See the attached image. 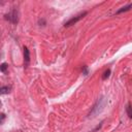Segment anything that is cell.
Returning <instances> with one entry per match:
<instances>
[{"label": "cell", "mask_w": 132, "mask_h": 132, "mask_svg": "<svg viewBox=\"0 0 132 132\" xmlns=\"http://www.w3.org/2000/svg\"><path fill=\"white\" fill-rule=\"evenodd\" d=\"M7 67H8V65L6 63H2L1 64V72H5L6 69H7Z\"/></svg>", "instance_id": "cell-9"}, {"label": "cell", "mask_w": 132, "mask_h": 132, "mask_svg": "<svg viewBox=\"0 0 132 132\" xmlns=\"http://www.w3.org/2000/svg\"><path fill=\"white\" fill-rule=\"evenodd\" d=\"M39 24H41V23H43V24H45V22H44V20H39V22H38Z\"/></svg>", "instance_id": "cell-10"}, {"label": "cell", "mask_w": 132, "mask_h": 132, "mask_svg": "<svg viewBox=\"0 0 132 132\" xmlns=\"http://www.w3.org/2000/svg\"><path fill=\"white\" fill-rule=\"evenodd\" d=\"M126 112H127V114H128V116H129L130 119H132V106L130 105V104H128V105H127Z\"/></svg>", "instance_id": "cell-7"}, {"label": "cell", "mask_w": 132, "mask_h": 132, "mask_svg": "<svg viewBox=\"0 0 132 132\" xmlns=\"http://www.w3.org/2000/svg\"><path fill=\"white\" fill-rule=\"evenodd\" d=\"M104 104H105V100H104L103 98H100V99H98V101L96 102V104L94 105V107L92 108V110H91V112H90V114H89V117H95V115H97L98 113H100L101 110L103 109Z\"/></svg>", "instance_id": "cell-1"}, {"label": "cell", "mask_w": 132, "mask_h": 132, "mask_svg": "<svg viewBox=\"0 0 132 132\" xmlns=\"http://www.w3.org/2000/svg\"><path fill=\"white\" fill-rule=\"evenodd\" d=\"M131 8H132V3H129L128 5L123 6L122 8H120L119 10H117L116 11V15H119V13H122V12H125V11H129Z\"/></svg>", "instance_id": "cell-5"}, {"label": "cell", "mask_w": 132, "mask_h": 132, "mask_svg": "<svg viewBox=\"0 0 132 132\" xmlns=\"http://www.w3.org/2000/svg\"><path fill=\"white\" fill-rule=\"evenodd\" d=\"M87 11H83V12H81V13H79L78 16H75V17H73V18H71L69 21H67V22L64 24V26L65 27H70V26H72V25H75L78 22H80V21L84 18L86 15H87Z\"/></svg>", "instance_id": "cell-2"}, {"label": "cell", "mask_w": 132, "mask_h": 132, "mask_svg": "<svg viewBox=\"0 0 132 132\" xmlns=\"http://www.w3.org/2000/svg\"><path fill=\"white\" fill-rule=\"evenodd\" d=\"M10 91V87H7V86H3L1 88V94H6V93H9Z\"/></svg>", "instance_id": "cell-6"}, {"label": "cell", "mask_w": 132, "mask_h": 132, "mask_svg": "<svg viewBox=\"0 0 132 132\" xmlns=\"http://www.w3.org/2000/svg\"><path fill=\"white\" fill-rule=\"evenodd\" d=\"M109 75H110V69H107V70L103 73V76H102V80H106L107 78H109Z\"/></svg>", "instance_id": "cell-8"}, {"label": "cell", "mask_w": 132, "mask_h": 132, "mask_svg": "<svg viewBox=\"0 0 132 132\" xmlns=\"http://www.w3.org/2000/svg\"><path fill=\"white\" fill-rule=\"evenodd\" d=\"M5 19L8 20L12 24H18L19 22V11L17 9H12L9 13L5 15Z\"/></svg>", "instance_id": "cell-3"}, {"label": "cell", "mask_w": 132, "mask_h": 132, "mask_svg": "<svg viewBox=\"0 0 132 132\" xmlns=\"http://www.w3.org/2000/svg\"><path fill=\"white\" fill-rule=\"evenodd\" d=\"M24 62H25V66H28L30 62V52L27 46H24Z\"/></svg>", "instance_id": "cell-4"}]
</instances>
